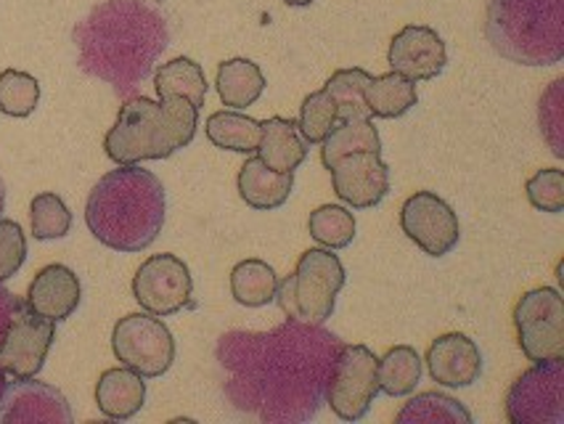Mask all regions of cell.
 <instances>
[{
  "label": "cell",
  "mask_w": 564,
  "mask_h": 424,
  "mask_svg": "<svg viewBox=\"0 0 564 424\" xmlns=\"http://www.w3.org/2000/svg\"><path fill=\"white\" fill-rule=\"evenodd\" d=\"M80 67L115 88H135L167 45V28L143 0H107L75 30Z\"/></svg>",
  "instance_id": "6da1fadb"
},
{
  "label": "cell",
  "mask_w": 564,
  "mask_h": 424,
  "mask_svg": "<svg viewBox=\"0 0 564 424\" xmlns=\"http://www.w3.org/2000/svg\"><path fill=\"white\" fill-rule=\"evenodd\" d=\"M165 218V186L152 170L138 165L111 170L85 202V224L90 233L117 252H141L152 247Z\"/></svg>",
  "instance_id": "7a4b0ae2"
},
{
  "label": "cell",
  "mask_w": 564,
  "mask_h": 424,
  "mask_svg": "<svg viewBox=\"0 0 564 424\" xmlns=\"http://www.w3.org/2000/svg\"><path fill=\"white\" fill-rule=\"evenodd\" d=\"M199 128V109L186 99H135L124 101L115 126L104 139V152L117 165H138L147 160H165L194 141Z\"/></svg>",
  "instance_id": "3957f363"
},
{
  "label": "cell",
  "mask_w": 564,
  "mask_h": 424,
  "mask_svg": "<svg viewBox=\"0 0 564 424\" xmlns=\"http://www.w3.org/2000/svg\"><path fill=\"white\" fill-rule=\"evenodd\" d=\"M485 35L498 56L522 67L564 58V0H490Z\"/></svg>",
  "instance_id": "277c9868"
},
{
  "label": "cell",
  "mask_w": 564,
  "mask_h": 424,
  "mask_svg": "<svg viewBox=\"0 0 564 424\" xmlns=\"http://www.w3.org/2000/svg\"><path fill=\"white\" fill-rule=\"evenodd\" d=\"M345 282V265L334 250L313 247L300 254L294 271L275 286V303L294 322L321 326L332 318Z\"/></svg>",
  "instance_id": "5b68a950"
},
{
  "label": "cell",
  "mask_w": 564,
  "mask_h": 424,
  "mask_svg": "<svg viewBox=\"0 0 564 424\" xmlns=\"http://www.w3.org/2000/svg\"><path fill=\"white\" fill-rule=\"evenodd\" d=\"M111 350L122 367L143 380L162 377L175 361V339L167 324L154 313H128L115 324Z\"/></svg>",
  "instance_id": "8992f818"
},
{
  "label": "cell",
  "mask_w": 564,
  "mask_h": 424,
  "mask_svg": "<svg viewBox=\"0 0 564 424\" xmlns=\"http://www.w3.org/2000/svg\"><path fill=\"white\" fill-rule=\"evenodd\" d=\"M517 343L528 361L564 358V300L554 286L524 292L514 305Z\"/></svg>",
  "instance_id": "52a82bcc"
},
{
  "label": "cell",
  "mask_w": 564,
  "mask_h": 424,
  "mask_svg": "<svg viewBox=\"0 0 564 424\" xmlns=\"http://www.w3.org/2000/svg\"><path fill=\"white\" fill-rule=\"evenodd\" d=\"M503 411L511 424H564V358L522 371L511 382Z\"/></svg>",
  "instance_id": "ba28073f"
},
{
  "label": "cell",
  "mask_w": 564,
  "mask_h": 424,
  "mask_svg": "<svg viewBox=\"0 0 564 424\" xmlns=\"http://www.w3.org/2000/svg\"><path fill=\"white\" fill-rule=\"evenodd\" d=\"M377 363L379 358L366 345H345L334 358L326 398L343 422H358L369 414L373 398L379 395Z\"/></svg>",
  "instance_id": "9c48e42d"
},
{
  "label": "cell",
  "mask_w": 564,
  "mask_h": 424,
  "mask_svg": "<svg viewBox=\"0 0 564 424\" xmlns=\"http://www.w3.org/2000/svg\"><path fill=\"white\" fill-rule=\"evenodd\" d=\"M56 339V326L48 318L37 316L28 303H19L3 337H0V369L14 380L41 374L51 345Z\"/></svg>",
  "instance_id": "30bf717a"
},
{
  "label": "cell",
  "mask_w": 564,
  "mask_h": 424,
  "mask_svg": "<svg viewBox=\"0 0 564 424\" xmlns=\"http://www.w3.org/2000/svg\"><path fill=\"white\" fill-rule=\"evenodd\" d=\"M194 279L188 265L178 254H152L133 276V297L147 313L154 316H173L183 311L192 300Z\"/></svg>",
  "instance_id": "8fae6325"
},
{
  "label": "cell",
  "mask_w": 564,
  "mask_h": 424,
  "mask_svg": "<svg viewBox=\"0 0 564 424\" xmlns=\"http://www.w3.org/2000/svg\"><path fill=\"white\" fill-rule=\"evenodd\" d=\"M400 228L430 258L454 252L462 239V226L454 207L435 192H416L400 207Z\"/></svg>",
  "instance_id": "7c38bea8"
},
{
  "label": "cell",
  "mask_w": 564,
  "mask_h": 424,
  "mask_svg": "<svg viewBox=\"0 0 564 424\" xmlns=\"http://www.w3.org/2000/svg\"><path fill=\"white\" fill-rule=\"evenodd\" d=\"M334 194L352 210H369L390 192V167L379 152H352L339 156L332 165Z\"/></svg>",
  "instance_id": "4fadbf2b"
},
{
  "label": "cell",
  "mask_w": 564,
  "mask_h": 424,
  "mask_svg": "<svg viewBox=\"0 0 564 424\" xmlns=\"http://www.w3.org/2000/svg\"><path fill=\"white\" fill-rule=\"evenodd\" d=\"M69 401L54 384L35 377L6 384L0 401V424H72Z\"/></svg>",
  "instance_id": "5bb4252c"
},
{
  "label": "cell",
  "mask_w": 564,
  "mask_h": 424,
  "mask_svg": "<svg viewBox=\"0 0 564 424\" xmlns=\"http://www.w3.org/2000/svg\"><path fill=\"white\" fill-rule=\"evenodd\" d=\"M387 64L392 72L409 77L413 83H424L437 77L448 64L443 37L424 24H405L390 41Z\"/></svg>",
  "instance_id": "9a60e30c"
},
{
  "label": "cell",
  "mask_w": 564,
  "mask_h": 424,
  "mask_svg": "<svg viewBox=\"0 0 564 424\" xmlns=\"http://www.w3.org/2000/svg\"><path fill=\"white\" fill-rule=\"evenodd\" d=\"M424 363L432 380L443 388H469L482 374L480 348L462 331H448L432 339Z\"/></svg>",
  "instance_id": "2e32d148"
},
{
  "label": "cell",
  "mask_w": 564,
  "mask_h": 424,
  "mask_svg": "<svg viewBox=\"0 0 564 424\" xmlns=\"http://www.w3.org/2000/svg\"><path fill=\"white\" fill-rule=\"evenodd\" d=\"M83 300V286L77 273L62 263H51L35 273L24 303L30 305L37 316L48 322H64L77 311Z\"/></svg>",
  "instance_id": "e0dca14e"
},
{
  "label": "cell",
  "mask_w": 564,
  "mask_h": 424,
  "mask_svg": "<svg viewBox=\"0 0 564 424\" xmlns=\"http://www.w3.org/2000/svg\"><path fill=\"white\" fill-rule=\"evenodd\" d=\"M147 403V382L133 369H107L96 382V406L107 420H133Z\"/></svg>",
  "instance_id": "ac0fdd59"
},
{
  "label": "cell",
  "mask_w": 564,
  "mask_h": 424,
  "mask_svg": "<svg viewBox=\"0 0 564 424\" xmlns=\"http://www.w3.org/2000/svg\"><path fill=\"white\" fill-rule=\"evenodd\" d=\"M236 186H239V197L252 210L271 213L279 210L290 199L294 188V173H279V170L268 167L260 156H254V160H247L241 165Z\"/></svg>",
  "instance_id": "d6986e66"
},
{
  "label": "cell",
  "mask_w": 564,
  "mask_h": 424,
  "mask_svg": "<svg viewBox=\"0 0 564 424\" xmlns=\"http://www.w3.org/2000/svg\"><path fill=\"white\" fill-rule=\"evenodd\" d=\"M260 128L258 156L268 167L279 173H294L307 160V141L300 133L297 122L286 117H268L265 122H260Z\"/></svg>",
  "instance_id": "ffe728a7"
},
{
  "label": "cell",
  "mask_w": 564,
  "mask_h": 424,
  "mask_svg": "<svg viewBox=\"0 0 564 424\" xmlns=\"http://www.w3.org/2000/svg\"><path fill=\"white\" fill-rule=\"evenodd\" d=\"M207 88L205 69L188 56L173 58L154 72V90L160 99H173L175 96V99H186L196 109H202L207 99Z\"/></svg>",
  "instance_id": "44dd1931"
},
{
  "label": "cell",
  "mask_w": 564,
  "mask_h": 424,
  "mask_svg": "<svg viewBox=\"0 0 564 424\" xmlns=\"http://www.w3.org/2000/svg\"><path fill=\"white\" fill-rule=\"evenodd\" d=\"M215 88H218L220 101L231 109H247L260 99L265 90V75L254 62L249 58H228L218 67L215 77Z\"/></svg>",
  "instance_id": "7402d4cb"
},
{
  "label": "cell",
  "mask_w": 564,
  "mask_h": 424,
  "mask_svg": "<svg viewBox=\"0 0 564 424\" xmlns=\"http://www.w3.org/2000/svg\"><path fill=\"white\" fill-rule=\"evenodd\" d=\"M205 133L215 149L252 154L258 152L262 128L254 117L245 115L241 109H220V112L207 117Z\"/></svg>",
  "instance_id": "603a6c76"
},
{
  "label": "cell",
  "mask_w": 564,
  "mask_h": 424,
  "mask_svg": "<svg viewBox=\"0 0 564 424\" xmlns=\"http://www.w3.org/2000/svg\"><path fill=\"white\" fill-rule=\"evenodd\" d=\"M364 96L369 115L379 117V120H395V117H403L405 112H411L419 101L416 83L398 75V72H387V75L371 77Z\"/></svg>",
  "instance_id": "cb8c5ba5"
},
{
  "label": "cell",
  "mask_w": 564,
  "mask_h": 424,
  "mask_svg": "<svg viewBox=\"0 0 564 424\" xmlns=\"http://www.w3.org/2000/svg\"><path fill=\"white\" fill-rule=\"evenodd\" d=\"M422 356L411 345H395L379 358L377 363V380L379 390L390 398L411 395L422 380Z\"/></svg>",
  "instance_id": "d4e9b609"
},
{
  "label": "cell",
  "mask_w": 564,
  "mask_h": 424,
  "mask_svg": "<svg viewBox=\"0 0 564 424\" xmlns=\"http://www.w3.org/2000/svg\"><path fill=\"white\" fill-rule=\"evenodd\" d=\"M352 152H379L382 154V139L379 130L373 128L371 117H360V120H345L337 122V128L326 135L321 143V162L326 170H332L339 156Z\"/></svg>",
  "instance_id": "484cf974"
},
{
  "label": "cell",
  "mask_w": 564,
  "mask_h": 424,
  "mask_svg": "<svg viewBox=\"0 0 564 424\" xmlns=\"http://www.w3.org/2000/svg\"><path fill=\"white\" fill-rule=\"evenodd\" d=\"M279 276L265 260L249 258L234 265L231 271V297L247 308H262V305L273 303Z\"/></svg>",
  "instance_id": "4316f807"
},
{
  "label": "cell",
  "mask_w": 564,
  "mask_h": 424,
  "mask_svg": "<svg viewBox=\"0 0 564 424\" xmlns=\"http://www.w3.org/2000/svg\"><path fill=\"white\" fill-rule=\"evenodd\" d=\"M398 424H471L467 406L456 398L443 393H419L413 395L395 416Z\"/></svg>",
  "instance_id": "83f0119b"
},
{
  "label": "cell",
  "mask_w": 564,
  "mask_h": 424,
  "mask_svg": "<svg viewBox=\"0 0 564 424\" xmlns=\"http://www.w3.org/2000/svg\"><path fill=\"white\" fill-rule=\"evenodd\" d=\"M356 215L343 205H321L307 218V231L326 250H345L356 239Z\"/></svg>",
  "instance_id": "f1b7e54d"
},
{
  "label": "cell",
  "mask_w": 564,
  "mask_h": 424,
  "mask_svg": "<svg viewBox=\"0 0 564 424\" xmlns=\"http://www.w3.org/2000/svg\"><path fill=\"white\" fill-rule=\"evenodd\" d=\"M371 75L366 69H337L324 85L332 94L334 104H337L339 122L345 120H360V117H371L369 107H366V85H369Z\"/></svg>",
  "instance_id": "f546056e"
},
{
  "label": "cell",
  "mask_w": 564,
  "mask_h": 424,
  "mask_svg": "<svg viewBox=\"0 0 564 424\" xmlns=\"http://www.w3.org/2000/svg\"><path fill=\"white\" fill-rule=\"evenodd\" d=\"M30 224H32V237L37 241L62 239L67 237L72 228V213L58 194L43 192L32 199Z\"/></svg>",
  "instance_id": "4dcf8cb0"
},
{
  "label": "cell",
  "mask_w": 564,
  "mask_h": 424,
  "mask_svg": "<svg viewBox=\"0 0 564 424\" xmlns=\"http://www.w3.org/2000/svg\"><path fill=\"white\" fill-rule=\"evenodd\" d=\"M41 101V83L28 72H0V112L9 117H30Z\"/></svg>",
  "instance_id": "1f68e13d"
},
{
  "label": "cell",
  "mask_w": 564,
  "mask_h": 424,
  "mask_svg": "<svg viewBox=\"0 0 564 424\" xmlns=\"http://www.w3.org/2000/svg\"><path fill=\"white\" fill-rule=\"evenodd\" d=\"M337 104H334L329 90L321 88L305 96L303 107H300L297 128L307 143H324L326 135L337 128Z\"/></svg>",
  "instance_id": "d6a6232c"
},
{
  "label": "cell",
  "mask_w": 564,
  "mask_h": 424,
  "mask_svg": "<svg viewBox=\"0 0 564 424\" xmlns=\"http://www.w3.org/2000/svg\"><path fill=\"white\" fill-rule=\"evenodd\" d=\"M524 192H528L530 205H533L535 210L551 215L564 213V173L560 167L538 170L535 175L528 178Z\"/></svg>",
  "instance_id": "836d02e7"
},
{
  "label": "cell",
  "mask_w": 564,
  "mask_h": 424,
  "mask_svg": "<svg viewBox=\"0 0 564 424\" xmlns=\"http://www.w3.org/2000/svg\"><path fill=\"white\" fill-rule=\"evenodd\" d=\"M28 260V239L17 220L0 218V282L11 279Z\"/></svg>",
  "instance_id": "e575fe53"
},
{
  "label": "cell",
  "mask_w": 564,
  "mask_h": 424,
  "mask_svg": "<svg viewBox=\"0 0 564 424\" xmlns=\"http://www.w3.org/2000/svg\"><path fill=\"white\" fill-rule=\"evenodd\" d=\"M19 303H22V297H17L14 292L6 290V286L0 284V337H3L6 326H9L11 316H14V313H17Z\"/></svg>",
  "instance_id": "d590c367"
},
{
  "label": "cell",
  "mask_w": 564,
  "mask_h": 424,
  "mask_svg": "<svg viewBox=\"0 0 564 424\" xmlns=\"http://www.w3.org/2000/svg\"><path fill=\"white\" fill-rule=\"evenodd\" d=\"M286 6H294V9H303V6H311L313 0H284Z\"/></svg>",
  "instance_id": "8d00e7d4"
},
{
  "label": "cell",
  "mask_w": 564,
  "mask_h": 424,
  "mask_svg": "<svg viewBox=\"0 0 564 424\" xmlns=\"http://www.w3.org/2000/svg\"><path fill=\"white\" fill-rule=\"evenodd\" d=\"M3 207H6V184L3 178H0V213H3Z\"/></svg>",
  "instance_id": "74e56055"
},
{
  "label": "cell",
  "mask_w": 564,
  "mask_h": 424,
  "mask_svg": "<svg viewBox=\"0 0 564 424\" xmlns=\"http://www.w3.org/2000/svg\"><path fill=\"white\" fill-rule=\"evenodd\" d=\"M6 384H9V382H6V371H3V369H0V401H3V393H6Z\"/></svg>",
  "instance_id": "f35d334b"
}]
</instances>
